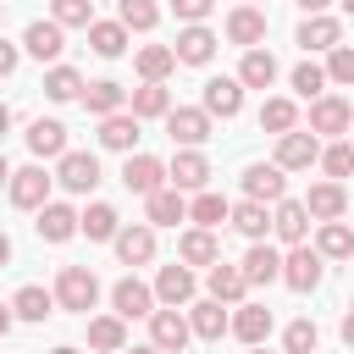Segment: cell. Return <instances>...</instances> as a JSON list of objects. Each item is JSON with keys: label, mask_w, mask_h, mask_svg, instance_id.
I'll use <instances>...</instances> for the list:
<instances>
[{"label": "cell", "mask_w": 354, "mask_h": 354, "mask_svg": "<svg viewBox=\"0 0 354 354\" xmlns=\"http://www.w3.org/2000/svg\"><path fill=\"white\" fill-rule=\"evenodd\" d=\"M332 44H343V22H337V17L315 11V17L299 22V50H304V55H326Z\"/></svg>", "instance_id": "44dd1931"}, {"label": "cell", "mask_w": 354, "mask_h": 354, "mask_svg": "<svg viewBox=\"0 0 354 354\" xmlns=\"http://www.w3.org/2000/svg\"><path fill=\"white\" fill-rule=\"evenodd\" d=\"M315 160H321V138H315L310 127L277 133V166H282V171H310Z\"/></svg>", "instance_id": "277c9868"}, {"label": "cell", "mask_w": 354, "mask_h": 354, "mask_svg": "<svg viewBox=\"0 0 354 354\" xmlns=\"http://www.w3.org/2000/svg\"><path fill=\"white\" fill-rule=\"evenodd\" d=\"M271 232L293 249V243H310V210H304V199H277L271 205Z\"/></svg>", "instance_id": "ac0fdd59"}, {"label": "cell", "mask_w": 354, "mask_h": 354, "mask_svg": "<svg viewBox=\"0 0 354 354\" xmlns=\"http://www.w3.org/2000/svg\"><path fill=\"white\" fill-rule=\"evenodd\" d=\"M22 138H28V149H33L39 160H61V155H66V122H55V116H39Z\"/></svg>", "instance_id": "83f0119b"}, {"label": "cell", "mask_w": 354, "mask_h": 354, "mask_svg": "<svg viewBox=\"0 0 354 354\" xmlns=\"http://www.w3.org/2000/svg\"><path fill=\"white\" fill-rule=\"evenodd\" d=\"M304 210H310V221H337V216H348V188L332 183V177H321V183H310Z\"/></svg>", "instance_id": "e0dca14e"}, {"label": "cell", "mask_w": 354, "mask_h": 354, "mask_svg": "<svg viewBox=\"0 0 354 354\" xmlns=\"http://www.w3.org/2000/svg\"><path fill=\"white\" fill-rule=\"evenodd\" d=\"M0 17H6V6H0Z\"/></svg>", "instance_id": "003e7915"}, {"label": "cell", "mask_w": 354, "mask_h": 354, "mask_svg": "<svg viewBox=\"0 0 354 354\" xmlns=\"http://www.w3.org/2000/svg\"><path fill=\"white\" fill-rule=\"evenodd\" d=\"M116 22H122L127 33H149V28L160 22V6H155V0H116Z\"/></svg>", "instance_id": "ee69618b"}, {"label": "cell", "mask_w": 354, "mask_h": 354, "mask_svg": "<svg viewBox=\"0 0 354 354\" xmlns=\"http://www.w3.org/2000/svg\"><path fill=\"white\" fill-rule=\"evenodd\" d=\"M116 227H122V216H116V205H105V199H94L88 210H77V232H83L88 243H111Z\"/></svg>", "instance_id": "4dcf8cb0"}, {"label": "cell", "mask_w": 354, "mask_h": 354, "mask_svg": "<svg viewBox=\"0 0 354 354\" xmlns=\"http://www.w3.org/2000/svg\"><path fill=\"white\" fill-rule=\"evenodd\" d=\"M55 183H61L66 194H94V188H100V155L66 149V155L55 160Z\"/></svg>", "instance_id": "5b68a950"}, {"label": "cell", "mask_w": 354, "mask_h": 354, "mask_svg": "<svg viewBox=\"0 0 354 354\" xmlns=\"http://www.w3.org/2000/svg\"><path fill=\"white\" fill-rule=\"evenodd\" d=\"M160 122H166V138H171L177 149H199V144L210 138V116H205L199 105H171Z\"/></svg>", "instance_id": "3957f363"}, {"label": "cell", "mask_w": 354, "mask_h": 354, "mask_svg": "<svg viewBox=\"0 0 354 354\" xmlns=\"http://www.w3.org/2000/svg\"><path fill=\"white\" fill-rule=\"evenodd\" d=\"M166 183H171L177 194H199V188H210V160H205V149H177L171 166H166Z\"/></svg>", "instance_id": "5bb4252c"}, {"label": "cell", "mask_w": 354, "mask_h": 354, "mask_svg": "<svg viewBox=\"0 0 354 354\" xmlns=\"http://www.w3.org/2000/svg\"><path fill=\"white\" fill-rule=\"evenodd\" d=\"M337 6H343V17H354V0H337Z\"/></svg>", "instance_id": "94428289"}, {"label": "cell", "mask_w": 354, "mask_h": 354, "mask_svg": "<svg viewBox=\"0 0 354 354\" xmlns=\"http://www.w3.org/2000/svg\"><path fill=\"white\" fill-rule=\"evenodd\" d=\"M205 288H210V299L216 304H243V293H249V282H243V271L238 266H227V260H210L205 266Z\"/></svg>", "instance_id": "cb8c5ba5"}, {"label": "cell", "mask_w": 354, "mask_h": 354, "mask_svg": "<svg viewBox=\"0 0 354 354\" xmlns=\"http://www.w3.org/2000/svg\"><path fill=\"white\" fill-rule=\"evenodd\" d=\"M199 111L216 122H232L238 111H243V83L238 77H205V94H199Z\"/></svg>", "instance_id": "4fadbf2b"}, {"label": "cell", "mask_w": 354, "mask_h": 354, "mask_svg": "<svg viewBox=\"0 0 354 354\" xmlns=\"http://www.w3.org/2000/svg\"><path fill=\"white\" fill-rule=\"evenodd\" d=\"M122 183H127V194H155V188H166V166L155 160V155H127L122 160Z\"/></svg>", "instance_id": "d4e9b609"}, {"label": "cell", "mask_w": 354, "mask_h": 354, "mask_svg": "<svg viewBox=\"0 0 354 354\" xmlns=\"http://www.w3.org/2000/svg\"><path fill=\"white\" fill-rule=\"evenodd\" d=\"M282 348H288V354H315V348H321V332H315V321H310V315L288 321V332H282Z\"/></svg>", "instance_id": "7dc6e473"}, {"label": "cell", "mask_w": 354, "mask_h": 354, "mask_svg": "<svg viewBox=\"0 0 354 354\" xmlns=\"http://www.w3.org/2000/svg\"><path fill=\"white\" fill-rule=\"evenodd\" d=\"M111 310L122 315V321H149V310H155V288L149 282H138V277H122L116 288H111Z\"/></svg>", "instance_id": "d6986e66"}, {"label": "cell", "mask_w": 354, "mask_h": 354, "mask_svg": "<svg viewBox=\"0 0 354 354\" xmlns=\"http://www.w3.org/2000/svg\"><path fill=\"white\" fill-rule=\"evenodd\" d=\"M44 100H55V105L83 100V72H77V66H66V61H55V66L44 72Z\"/></svg>", "instance_id": "ab89813d"}, {"label": "cell", "mask_w": 354, "mask_h": 354, "mask_svg": "<svg viewBox=\"0 0 354 354\" xmlns=\"http://www.w3.org/2000/svg\"><path fill=\"white\" fill-rule=\"evenodd\" d=\"M337 332H343V343H348V348H354V310H348V315H343V326H337Z\"/></svg>", "instance_id": "f5cc1de1"}, {"label": "cell", "mask_w": 354, "mask_h": 354, "mask_svg": "<svg viewBox=\"0 0 354 354\" xmlns=\"http://www.w3.org/2000/svg\"><path fill=\"white\" fill-rule=\"evenodd\" d=\"M271 326H277V321H271V310H266V304H232V326H227V332H232L238 343H249V348H254V343H266V337H271Z\"/></svg>", "instance_id": "484cf974"}, {"label": "cell", "mask_w": 354, "mask_h": 354, "mask_svg": "<svg viewBox=\"0 0 354 354\" xmlns=\"http://www.w3.org/2000/svg\"><path fill=\"white\" fill-rule=\"evenodd\" d=\"M326 83L354 88V44H332L326 50Z\"/></svg>", "instance_id": "681fc988"}, {"label": "cell", "mask_w": 354, "mask_h": 354, "mask_svg": "<svg viewBox=\"0 0 354 354\" xmlns=\"http://www.w3.org/2000/svg\"><path fill=\"white\" fill-rule=\"evenodd\" d=\"M111 249H116L122 266H149L155 260V227L149 221H122L116 238H111Z\"/></svg>", "instance_id": "30bf717a"}, {"label": "cell", "mask_w": 354, "mask_h": 354, "mask_svg": "<svg viewBox=\"0 0 354 354\" xmlns=\"http://www.w3.org/2000/svg\"><path fill=\"white\" fill-rule=\"evenodd\" d=\"M122 354H160L155 343H133V348H122Z\"/></svg>", "instance_id": "680465c9"}, {"label": "cell", "mask_w": 354, "mask_h": 354, "mask_svg": "<svg viewBox=\"0 0 354 354\" xmlns=\"http://www.w3.org/2000/svg\"><path fill=\"white\" fill-rule=\"evenodd\" d=\"M321 277H326V260H321L310 243H293V249L282 254V282H288L293 293H315Z\"/></svg>", "instance_id": "7a4b0ae2"}, {"label": "cell", "mask_w": 354, "mask_h": 354, "mask_svg": "<svg viewBox=\"0 0 354 354\" xmlns=\"http://www.w3.org/2000/svg\"><path fill=\"white\" fill-rule=\"evenodd\" d=\"M293 94H299V100H321V94H326V66L304 55V61L293 66Z\"/></svg>", "instance_id": "f6af8a7d"}, {"label": "cell", "mask_w": 354, "mask_h": 354, "mask_svg": "<svg viewBox=\"0 0 354 354\" xmlns=\"http://www.w3.org/2000/svg\"><path fill=\"white\" fill-rule=\"evenodd\" d=\"M127 111H133L138 122H155V116L171 111V88H166V83H138V88L127 94Z\"/></svg>", "instance_id": "74e56055"}, {"label": "cell", "mask_w": 354, "mask_h": 354, "mask_svg": "<svg viewBox=\"0 0 354 354\" xmlns=\"http://www.w3.org/2000/svg\"><path fill=\"white\" fill-rule=\"evenodd\" d=\"M17 61H22V44L0 39V77H11V72H17Z\"/></svg>", "instance_id": "816d5d0a"}, {"label": "cell", "mask_w": 354, "mask_h": 354, "mask_svg": "<svg viewBox=\"0 0 354 354\" xmlns=\"http://www.w3.org/2000/svg\"><path fill=\"white\" fill-rule=\"evenodd\" d=\"M50 188H55V177L33 160V166H22V171H11V183H6V194H11V205L17 210H39L44 199H50Z\"/></svg>", "instance_id": "9c48e42d"}, {"label": "cell", "mask_w": 354, "mask_h": 354, "mask_svg": "<svg viewBox=\"0 0 354 354\" xmlns=\"http://www.w3.org/2000/svg\"><path fill=\"white\" fill-rule=\"evenodd\" d=\"M332 183H343V177H354V144L348 138H332V144H321V160H315Z\"/></svg>", "instance_id": "7bdbcfd3"}, {"label": "cell", "mask_w": 354, "mask_h": 354, "mask_svg": "<svg viewBox=\"0 0 354 354\" xmlns=\"http://www.w3.org/2000/svg\"><path fill=\"white\" fill-rule=\"evenodd\" d=\"M50 354H77V348H50Z\"/></svg>", "instance_id": "be15d7a7"}, {"label": "cell", "mask_w": 354, "mask_h": 354, "mask_svg": "<svg viewBox=\"0 0 354 354\" xmlns=\"http://www.w3.org/2000/svg\"><path fill=\"white\" fill-rule=\"evenodd\" d=\"M238 271H243V282H249V288H271V282H282V249H271V243L260 238V243H249V249H243Z\"/></svg>", "instance_id": "2e32d148"}, {"label": "cell", "mask_w": 354, "mask_h": 354, "mask_svg": "<svg viewBox=\"0 0 354 354\" xmlns=\"http://www.w3.org/2000/svg\"><path fill=\"white\" fill-rule=\"evenodd\" d=\"M6 133H11V105L0 100V138H6Z\"/></svg>", "instance_id": "9f6ffc18"}, {"label": "cell", "mask_w": 354, "mask_h": 354, "mask_svg": "<svg viewBox=\"0 0 354 354\" xmlns=\"http://www.w3.org/2000/svg\"><path fill=\"white\" fill-rule=\"evenodd\" d=\"M11 315L17 321H44V315H55V293L39 288V282H22L17 299H11Z\"/></svg>", "instance_id": "f35d334b"}, {"label": "cell", "mask_w": 354, "mask_h": 354, "mask_svg": "<svg viewBox=\"0 0 354 354\" xmlns=\"http://www.w3.org/2000/svg\"><path fill=\"white\" fill-rule=\"evenodd\" d=\"M227 39H232L238 50H254V44L266 39V11H260V6H232V11H227Z\"/></svg>", "instance_id": "4316f807"}, {"label": "cell", "mask_w": 354, "mask_h": 354, "mask_svg": "<svg viewBox=\"0 0 354 354\" xmlns=\"http://www.w3.org/2000/svg\"><path fill=\"white\" fill-rule=\"evenodd\" d=\"M216 44H221V39H216L205 22H183V28H177V44H171V55H177V66H210Z\"/></svg>", "instance_id": "7c38bea8"}, {"label": "cell", "mask_w": 354, "mask_h": 354, "mask_svg": "<svg viewBox=\"0 0 354 354\" xmlns=\"http://www.w3.org/2000/svg\"><path fill=\"white\" fill-rule=\"evenodd\" d=\"M88 348L100 354H122L127 348V321L111 310V315H88Z\"/></svg>", "instance_id": "836d02e7"}, {"label": "cell", "mask_w": 354, "mask_h": 354, "mask_svg": "<svg viewBox=\"0 0 354 354\" xmlns=\"http://www.w3.org/2000/svg\"><path fill=\"white\" fill-rule=\"evenodd\" d=\"M6 183H11V160L0 155V188H6Z\"/></svg>", "instance_id": "91938a15"}, {"label": "cell", "mask_w": 354, "mask_h": 354, "mask_svg": "<svg viewBox=\"0 0 354 354\" xmlns=\"http://www.w3.org/2000/svg\"><path fill=\"white\" fill-rule=\"evenodd\" d=\"M326 6H332V0H299V11H304V17H315V11H326Z\"/></svg>", "instance_id": "11a10c76"}, {"label": "cell", "mask_w": 354, "mask_h": 354, "mask_svg": "<svg viewBox=\"0 0 354 354\" xmlns=\"http://www.w3.org/2000/svg\"><path fill=\"white\" fill-rule=\"evenodd\" d=\"M194 293H199V277H194V266H183V260H171V266H160L155 271V304H194Z\"/></svg>", "instance_id": "8fae6325"}, {"label": "cell", "mask_w": 354, "mask_h": 354, "mask_svg": "<svg viewBox=\"0 0 354 354\" xmlns=\"http://www.w3.org/2000/svg\"><path fill=\"white\" fill-rule=\"evenodd\" d=\"M171 11H177V22H205L216 11V0H171Z\"/></svg>", "instance_id": "f907efd6"}, {"label": "cell", "mask_w": 354, "mask_h": 354, "mask_svg": "<svg viewBox=\"0 0 354 354\" xmlns=\"http://www.w3.org/2000/svg\"><path fill=\"white\" fill-rule=\"evenodd\" d=\"M348 144H354V122H348Z\"/></svg>", "instance_id": "e7e4bbea"}, {"label": "cell", "mask_w": 354, "mask_h": 354, "mask_svg": "<svg viewBox=\"0 0 354 354\" xmlns=\"http://www.w3.org/2000/svg\"><path fill=\"white\" fill-rule=\"evenodd\" d=\"M177 260H183V266H210V260H221L216 232H210V227H183V238H177Z\"/></svg>", "instance_id": "1f68e13d"}, {"label": "cell", "mask_w": 354, "mask_h": 354, "mask_svg": "<svg viewBox=\"0 0 354 354\" xmlns=\"http://www.w3.org/2000/svg\"><path fill=\"white\" fill-rule=\"evenodd\" d=\"M227 210H232V205H227L216 188H199V194L188 199V221H194V227H210V232L227 221Z\"/></svg>", "instance_id": "b9f144b4"}, {"label": "cell", "mask_w": 354, "mask_h": 354, "mask_svg": "<svg viewBox=\"0 0 354 354\" xmlns=\"http://www.w3.org/2000/svg\"><path fill=\"white\" fill-rule=\"evenodd\" d=\"M348 122H354V105H348L343 94H321V100H310V133H315V138H343Z\"/></svg>", "instance_id": "ba28073f"}, {"label": "cell", "mask_w": 354, "mask_h": 354, "mask_svg": "<svg viewBox=\"0 0 354 354\" xmlns=\"http://www.w3.org/2000/svg\"><path fill=\"white\" fill-rule=\"evenodd\" d=\"M138 144V116L133 111H116V116H100V149H116V155H133Z\"/></svg>", "instance_id": "f546056e"}, {"label": "cell", "mask_w": 354, "mask_h": 354, "mask_svg": "<svg viewBox=\"0 0 354 354\" xmlns=\"http://www.w3.org/2000/svg\"><path fill=\"white\" fill-rule=\"evenodd\" d=\"M243 199H260V205H277V199H288V171L277 166V160H254V166H243Z\"/></svg>", "instance_id": "8992f818"}, {"label": "cell", "mask_w": 354, "mask_h": 354, "mask_svg": "<svg viewBox=\"0 0 354 354\" xmlns=\"http://www.w3.org/2000/svg\"><path fill=\"white\" fill-rule=\"evenodd\" d=\"M238 6H254V0H238Z\"/></svg>", "instance_id": "03108f58"}, {"label": "cell", "mask_w": 354, "mask_h": 354, "mask_svg": "<svg viewBox=\"0 0 354 354\" xmlns=\"http://www.w3.org/2000/svg\"><path fill=\"white\" fill-rule=\"evenodd\" d=\"M315 254L321 260H348L354 254V227L337 216V221H321L315 227Z\"/></svg>", "instance_id": "e575fe53"}, {"label": "cell", "mask_w": 354, "mask_h": 354, "mask_svg": "<svg viewBox=\"0 0 354 354\" xmlns=\"http://www.w3.org/2000/svg\"><path fill=\"white\" fill-rule=\"evenodd\" d=\"M33 232H39L44 243H66V238H77V210H72L66 199H44V205L33 210Z\"/></svg>", "instance_id": "9a60e30c"}, {"label": "cell", "mask_w": 354, "mask_h": 354, "mask_svg": "<svg viewBox=\"0 0 354 354\" xmlns=\"http://www.w3.org/2000/svg\"><path fill=\"white\" fill-rule=\"evenodd\" d=\"M260 127H266V133H288V127H299V105L282 100V94H271V100L260 105Z\"/></svg>", "instance_id": "bcb514c9"}, {"label": "cell", "mask_w": 354, "mask_h": 354, "mask_svg": "<svg viewBox=\"0 0 354 354\" xmlns=\"http://www.w3.org/2000/svg\"><path fill=\"white\" fill-rule=\"evenodd\" d=\"M238 83H243V88H271V83H277V55L260 50V44L243 50V61H238Z\"/></svg>", "instance_id": "8d00e7d4"}, {"label": "cell", "mask_w": 354, "mask_h": 354, "mask_svg": "<svg viewBox=\"0 0 354 354\" xmlns=\"http://www.w3.org/2000/svg\"><path fill=\"white\" fill-rule=\"evenodd\" d=\"M188 315L177 310V304H160V310H149V343L160 348V354H183L188 348Z\"/></svg>", "instance_id": "52a82bcc"}, {"label": "cell", "mask_w": 354, "mask_h": 354, "mask_svg": "<svg viewBox=\"0 0 354 354\" xmlns=\"http://www.w3.org/2000/svg\"><path fill=\"white\" fill-rule=\"evenodd\" d=\"M83 111H88V116H116V111H127V88H122L116 77L83 83Z\"/></svg>", "instance_id": "f1b7e54d"}, {"label": "cell", "mask_w": 354, "mask_h": 354, "mask_svg": "<svg viewBox=\"0 0 354 354\" xmlns=\"http://www.w3.org/2000/svg\"><path fill=\"white\" fill-rule=\"evenodd\" d=\"M227 221H232L249 243H260V238L271 232V205H260V199H238V205L227 210Z\"/></svg>", "instance_id": "d6a6232c"}, {"label": "cell", "mask_w": 354, "mask_h": 354, "mask_svg": "<svg viewBox=\"0 0 354 354\" xmlns=\"http://www.w3.org/2000/svg\"><path fill=\"white\" fill-rule=\"evenodd\" d=\"M144 221H149V227H177V221H188V194H177L171 183L155 188V194H144Z\"/></svg>", "instance_id": "603a6c76"}, {"label": "cell", "mask_w": 354, "mask_h": 354, "mask_svg": "<svg viewBox=\"0 0 354 354\" xmlns=\"http://www.w3.org/2000/svg\"><path fill=\"white\" fill-rule=\"evenodd\" d=\"M83 33H88V50L105 55V61H116V55L127 50V28H122V22H100V17H94Z\"/></svg>", "instance_id": "60d3db41"}, {"label": "cell", "mask_w": 354, "mask_h": 354, "mask_svg": "<svg viewBox=\"0 0 354 354\" xmlns=\"http://www.w3.org/2000/svg\"><path fill=\"white\" fill-rule=\"evenodd\" d=\"M11 326H17V315H11V304H0V337H6Z\"/></svg>", "instance_id": "db71d44e"}, {"label": "cell", "mask_w": 354, "mask_h": 354, "mask_svg": "<svg viewBox=\"0 0 354 354\" xmlns=\"http://www.w3.org/2000/svg\"><path fill=\"white\" fill-rule=\"evenodd\" d=\"M94 304H100V277L88 266H61V277H55V310L88 315Z\"/></svg>", "instance_id": "6da1fadb"}, {"label": "cell", "mask_w": 354, "mask_h": 354, "mask_svg": "<svg viewBox=\"0 0 354 354\" xmlns=\"http://www.w3.org/2000/svg\"><path fill=\"white\" fill-rule=\"evenodd\" d=\"M50 22H61V28H88V22H94V0H50Z\"/></svg>", "instance_id": "c3c4849f"}, {"label": "cell", "mask_w": 354, "mask_h": 354, "mask_svg": "<svg viewBox=\"0 0 354 354\" xmlns=\"http://www.w3.org/2000/svg\"><path fill=\"white\" fill-rule=\"evenodd\" d=\"M249 354H271V348H266V343H254V348H249Z\"/></svg>", "instance_id": "6125c7cd"}, {"label": "cell", "mask_w": 354, "mask_h": 354, "mask_svg": "<svg viewBox=\"0 0 354 354\" xmlns=\"http://www.w3.org/2000/svg\"><path fill=\"white\" fill-rule=\"evenodd\" d=\"M6 266H11V238L0 232V271H6Z\"/></svg>", "instance_id": "6f0895ef"}, {"label": "cell", "mask_w": 354, "mask_h": 354, "mask_svg": "<svg viewBox=\"0 0 354 354\" xmlns=\"http://www.w3.org/2000/svg\"><path fill=\"white\" fill-rule=\"evenodd\" d=\"M133 66H138V77H144V83H166V77L177 72V55H171V44H138Z\"/></svg>", "instance_id": "d590c367"}, {"label": "cell", "mask_w": 354, "mask_h": 354, "mask_svg": "<svg viewBox=\"0 0 354 354\" xmlns=\"http://www.w3.org/2000/svg\"><path fill=\"white\" fill-rule=\"evenodd\" d=\"M22 50L33 55V61H61V50H66V28L61 22H28L22 28Z\"/></svg>", "instance_id": "7402d4cb"}, {"label": "cell", "mask_w": 354, "mask_h": 354, "mask_svg": "<svg viewBox=\"0 0 354 354\" xmlns=\"http://www.w3.org/2000/svg\"><path fill=\"white\" fill-rule=\"evenodd\" d=\"M227 326H232L227 304H216V299H194V304H188V332H194L199 343H221Z\"/></svg>", "instance_id": "ffe728a7"}]
</instances>
